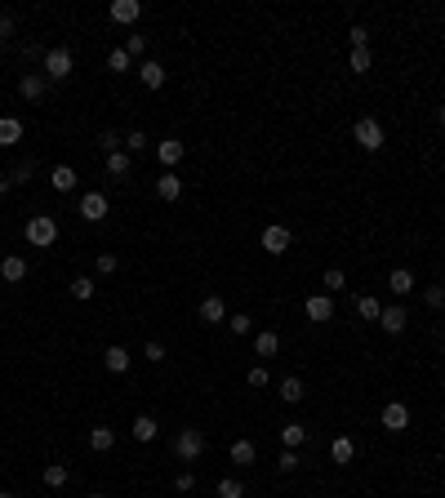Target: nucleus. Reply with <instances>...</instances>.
<instances>
[{
    "instance_id": "46",
    "label": "nucleus",
    "mask_w": 445,
    "mask_h": 498,
    "mask_svg": "<svg viewBox=\"0 0 445 498\" xmlns=\"http://www.w3.org/2000/svg\"><path fill=\"white\" fill-rule=\"evenodd\" d=\"M143 49H147V36H129V40H125V54H129V58H138Z\"/></svg>"
},
{
    "instance_id": "53",
    "label": "nucleus",
    "mask_w": 445,
    "mask_h": 498,
    "mask_svg": "<svg viewBox=\"0 0 445 498\" xmlns=\"http://www.w3.org/2000/svg\"><path fill=\"white\" fill-rule=\"evenodd\" d=\"M441 347H445V334H441Z\"/></svg>"
},
{
    "instance_id": "18",
    "label": "nucleus",
    "mask_w": 445,
    "mask_h": 498,
    "mask_svg": "<svg viewBox=\"0 0 445 498\" xmlns=\"http://www.w3.org/2000/svg\"><path fill=\"white\" fill-rule=\"evenodd\" d=\"M107 174L111 178H129V174H134V156H129L125 147H121V152H111L107 156Z\"/></svg>"
},
{
    "instance_id": "5",
    "label": "nucleus",
    "mask_w": 445,
    "mask_h": 498,
    "mask_svg": "<svg viewBox=\"0 0 445 498\" xmlns=\"http://www.w3.org/2000/svg\"><path fill=\"white\" fill-rule=\"evenodd\" d=\"M290 245H294V231H290L285 223H272V227H263V249H268L272 258H281Z\"/></svg>"
},
{
    "instance_id": "48",
    "label": "nucleus",
    "mask_w": 445,
    "mask_h": 498,
    "mask_svg": "<svg viewBox=\"0 0 445 498\" xmlns=\"http://www.w3.org/2000/svg\"><path fill=\"white\" fill-rule=\"evenodd\" d=\"M13 36V18H5V13H0V40H9Z\"/></svg>"
},
{
    "instance_id": "21",
    "label": "nucleus",
    "mask_w": 445,
    "mask_h": 498,
    "mask_svg": "<svg viewBox=\"0 0 445 498\" xmlns=\"http://www.w3.org/2000/svg\"><path fill=\"white\" fill-rule=\"evenodd\" d=\"M23 143V121L18 116H0V147H13Z\"/></svg>"
},
{
    "instance_id": "36",
    "label": "nucleus",
    "mask_w": 445,
    "mask_h": 498,
    "mask_svg": "<svg viewBox=\"0 0 445 498\" xmlns=\"http://www.w3.org/2000/svg\"><path fill=\"white\" fill-rule=\"evenodd\" d=\"M343 285H348L343 267H329V272H325V294H334V289H343Z\"/></svg>"
},
{
    "instance_id": "49",
    "label": "nucleus",
    "mask_w": 445,
    "mask_h": 498,
    "mask_svg": "<svg viewBox=\"0 0 445 498\" xmlns=\"http://www.w3.org/2000/svg\"><path fill=\"white\" fill-rule=\"evenodd\" d=\"M436 125H441V129H445V103H441V107H436Z\"/></svg>"
},
{
    "instance_id": "1",
    "label": "nucleus",
    "mask_w": 445,
    "mask_h": 498,
    "mask_svg": "<svg viewBox=\"0 0 445 498\" xmlns=\"http://www.w3.org/2000/svg\"><path fill=\"white\" fill-rule=\"evenodd\" d=\"M72 72H76V58H72V49H67V45L45 49V80H67Z\"/></svg>"
},
{
    "instance_id": "13",
    "label": "nucleus",
    "mask_w": 445,
    "mask_h": 498,
    "mask_svg": "<svg viewBox=\"0 0 445 498\" xmlns=\"http://www.w3.org/2000/svg\"><path fill=\"white\" fill-rule=\"evenodd\" d=\"M156 196H160V201H178V196H183V178H178L174 170H165L156 178Z\"/></svg>"
},
{
    "instance_id": "10",
    "label": "nucleus",
    "mask_w": 445,
    "mask_h": 498,
    "mask_svg": "<svg viewBox=\"0 0 445 498\" xmlns=\"http://www.w3.org/2000/svg\"><path fill=\"white\" fill-rule=\"evenodd\" d=\"M378 423H383L388 431H405V427H410V409H405L401 401H388L383 414H378Z\"/></svg>"
},
{
    "instance_id": "29",
    "label": "nucleus",
    "mask_w": 445,
    "mask_h": 498,
    "mask_svg": "<svg viewBox=\"0 0 445 498\" xmlns=\"http://www.w3.org/2000/svg\"><path fill=\"white\" fill-rule=\"evenodd\" d=\"M303 396H307V392H303V383H299L294 374H290V378H281V401H285V405H299Z\"/></svg>"
},
{
    "instance_id": "47",
    "label": "nucleus",
    "mask_w": 445,
    "mask_h": 498,
    "mask_svg": "<svg viewBox=\"0 0 445 498\" xmlns=\"http://www.w3.org/2000/svg\"><path fill=\"white\" fill-rule=\"evenodd\" d=\"M31 170H36V165H31V160H23V165H18V170H13V174H9V182H27V178H31Z\"/></svg>"
},
{
    "instance_id": "39",
    "label": "nucleus",
    "mask_w": 445,
    "mask_h": 498,
    "mask_svg": "<svg viewBox=\"0 0 445 498\" xmlns=\"http://www.w3.org/2000/svg\"><path fill=\"white\" fill-rule=\"evenodd\" d=\"M423 303L432 307V311H436V307H445V285H432V289H423Z\"/></svg>"
},
{
    "instance_id": "25",
    "label": "nucleus",
    "mask_w": 445,
    "mask_h": 498,
    "mask_svg": "<svg viewBox=\"0 0 445 498\" xmlns=\"http://www.w3.org/2000/svg\"><path fill=\"white\" fill-rule=\"evenodd\" d=\"M281 352V338L272 334V329H258L254 334V356H276Z\"/></svg>"
},
{
    "instance_id": "17",
    "label": "nucleus",
    "mask_w": 445,
    "mask_h": 498,
    "mask_svg": "<svg viewBox=\"0 0 445 498\" xmlns=\"http://www.w3.org/2000/svg\"><path fill=\"white\" fill-rule=\"evenodd\" d=\"M49 182H54V192H76V170L72 165H54V170H49Z\"/></svg>"
},
{
    "instance_id": "30",
    "label": "nucleus",
    "mask_w": 445,
    "mask_h": 498,
    "mask_svg": "<svg viewBox=\"0 0 445 498\" xmlns=\"http://www.w3.org/2000/svg\"><path fill=\"white\" fill-rule=\"evenodd\" d=\"M45 485L62 489V485H67V467H62V463H45Z\"/></svg>"
},
{
    "instance_id": "8",
    "label": "nucleus",
    "mask_w": 445,
    "mask_h": 498,
    "mask_svg": "<svg viewBox=\"0 0 445 498\" xmlns=\"http://www.w3.org/2000/svg\"><path fill=\"white\" fill-rule=\"evenodd\" d=\"M183 156H187V143H183V138H160V143H156V160L165 165V170H174Z\"/></svg>"
},
{
    "instance_id": "40",
    "label": "nucleus",
    "mask_w": 445,
    "mask_h": 498,
    "mask_svg": "<svg viewBox=\"0 0 445 498\" xmlns=\"http://www.w3.org/2000/svg\"><path fill=\"white\" fill-rule=\"evenodd\" d=\"M299 463H303V458H299V450H285L281 458H276V467H281V472H299Z\"/></svg>"
},
{
    "instance_id": "34",
    "label": "nucleus",
    "mask_w": 445,
    "mask_h": 498,
    "mask_svg": "<svg viewBox=\"0 0 445 498\" xmlns=\"http://www.w3.org/2000/svg\"><path fill=\"white\" fill-rule=\"evenodd\" d=\"M129 62H134V58L125 54V45H121V49H111V54H107V67H111V72H129Z\"/></svg>"
},
{
    "instance_id": "45",
    "label": "nucleus",
    "mask_w": 445,
    "mask_h": 498,
    "mask_svg": "<svg viewBox=\"0 0 445 498\" xmlns=\"http://www.w3.org/2000/svg\"><path fill=\"white\" fill-rule=\"evenodd\" d=\"M174 489H178V494H192V489H196V476H192V472H178V476H174Z\"/></svg>"
},
{
    "instance_id": "44",
    "label": "nucleus",
    "mask_w": 445,
    "mask_h": 498,
    "mask_svg": "<svg viewBox=\"0 0 445 498\" xmlns=\"http://www.w3.org/2000/svg\"><path fill=\"white\" fill-rule=\"evenodd\" d=\"M143 356H147V360H152V365H160V360H165V343H152V338H147V347H143Z\"/></svg>"
},
{
    "instance_id": "42",
    "label": "nucleus",
    "mask_w": 445,
    "mask_h": 498,
    "mask_svg": "<svg viewBox=\"0 0 445 498\" xmlns=\"http://www.w3.org/2000/svg\"><path fill=\"white\" fill-rule=\"evenodd\" d=\"M94 272H98V276H111V272H116V254H98Z\"/></svg>"
},
{
    "instance_id": "51",
    "label": "nucleus",
    "mask_w": 445,
    "mask_h": 498,
    "mask_svg": "<svg viewBox=\"0 0 445 498\" xmlns=\"http://www.w3.org/2000/svg\"><path fill=\"white\" fill-rule=\"evenodd\" d=\"M89 498H107V494H89Z\"/></svg>"
},
{
    "instance_id": "15",
    "label": "nucleus",
    "mask_w": 445,
    "mask_h": 498,
    "mask_svg": "<svg viewBox=\"0 0 445 498\" xmlns=\"http://www.w3.org/2000/svg\"><path fill=\"white\" fill-rule=\"evenodd\" d=\"M129 360H134V356H129L121 343H111L107 352H103V365H107V374H125V370H129Z\"/></svg>"
},
{
    "instance_id": "28",
    "label": "nucleus",
    "mask_w": 445,
    "mask_h": 498,
    "mask_svg": "<svg viewBox=\"0 0 445 498\" xmlns=\"http://www.w3.org/2000/svg\"><path fill=\"white\" fill-rule=\"evenodd\" d=\"M356 316H366V321H378V316H383V303H378L374 294H361V298H356Z\"/></svg>"
},
{
    "instance_id": "43",
    "label": "nucleus",
    "mask_w": 445,
    "mask_h": 498,
    "mask_svg": "<svg viewBox=\"0 0 445 498\" xmlns=\"http://www.w3.org/2000/svg\"><path fill=\"white\" fill-rule=\"evenodd\" d=\"M245 378H250V387H268V383H272V374L263 370V365H254V370L245 374Z\"/></svg>"
},
{
    "instance_id": "20",
    "label": "nucleus",
    "mask_w": 445,
    "mask_h": 498,
    "mask_svg": "<svg viewBox=\"0 0 445 498\" xmlns=\"http://www.w3.org/2000/svg\"><path fill=\"white\" fill-rule=\"evenodd\" d=\"M201 321H205V325H223V321H227V307H223L219 294H209L205 303H201Z\"/></svg>"
},
{
    "instance_id": "12",
    "label": "nucleus",
    "mask_w": 445,
    "mask_h": 498,
    "mask_svg": "<svg viewBox=\"0 0 445 498\" xmlns=\"http://www.w3.org/2000/svg\"><path fill=\"white\" fill-rule=\"evenodd\" d=\"M23 276H27V258H18V254L0 258V280H5V285H18Z\"/></svg>"
},
{
    "instance_id": "16",
    "label": "nucleus",
    "mask_w": 445,
    "mask_h": 498,
    "mask_svg": "<svg viewBox=\"0 0 445 498\" xmlns=\"http://www.w3.org/2000/svg\"><path fill=\"white\" fill-rule=\"evenodd\" d=\"M329 458H334L339 467H348V463L356 458V445H352V436H334V441H329Z\"/></svg>"
},
{
    "instance_id": "7",
    "label": "nucleus",
    "mask_w": 445,
    "mask_h": 498,
    "mask_svg": "<svg viewBox=\"0 0 445 498\" xmlns=\"http://www.w3.org/2000/svg\"><path fill=\"white\" fill-rule=\"evenodd\" d=\"M107 18L116 23V27H134V23L143 18V5H138V0H111Z\"/></svg>"
},
{
    "instance_id": "38",
    "label": "nucleus",
    "mask_w": 445,
    "mask_h": 498,
    "mask_svg": "<svg viewBox=\"0 0 445 498\" xmlns=\"http://www.w3.org/2000/svg\"><path fill=\"white\" fill-rule=\"evenodd\" d=\"M98 147H103V156H111V152H121V147H125V138H121V134H111V129H107V134L98 138Z\"/></svg>"
},
{
    "instance_id": "37",
    "label": "nucleus",
    "mask_w": 445,
    "mask_h": 498,
    "mask_svg": "<svg viewBox=\"0 0 445 498\" xmlns=\"http://www.w3.org/2000/svg\"><path fill=\"white\" fill-rule=\"evenodd\" d=\"M227 325H232V334H250V329H254V316L236 311V316H227Z\"/></svg>"
},
{
    "instance_id": "52",
    "label": "nucleus",
    "mask_w": 445,
    "mask_h": 498,
    "mask_svg": "<svg viewBox=\"0 0 445 498\" xmlns=\"http://www.w3.org/2000/svg\"><path fill=\"white\" fill-rule=\"evenodd\" d=\"M0 196H5V182H0Z\"/></svg>"
},
{
    "instance_id": "31",
    "label": "nucleus",
    "mask_w": 445,
    "mask_h": 498,
    "mask_svg": "<svg viewBox=\"0 0 445 498\" xmlns=\"http://www.w3.org/2000/svg\"><path fill=\"white\" fill-rule=\"evenodd\" d=\"M67 289H72V298H76V303H85V298H94V289H98V285H94L89 276H76Z\"/></svg>"
},
{
    "instance_id": "27",
    "label": "nucleus",
    "mask_w": 445,
    "mask_h": 498,
    "mask_svg": "<svg viewBox=\"0 0 445 498\" xmlns=\"http://www.w3.org/2000/svg\"><path fill=\"white\" fill-rule=\"evenodd\" d=\"M258 458V450H254V441H232V463L236 467H250V463Z\"/></svg>"
},
{
    "instance_id": "9",
    "label": "nucleus",
    "mask_w": 445,
    "mask_h": 498,
    "mask_svg": "<svg viewBox=\"0 0 445 498\" xmlns=\"http://www.w3.org/2000/svg\"><path fill=\"white\" fill-rule=\"evenodd\" d=\"M303 311H307V321H334V298H329V294H312L307 298V303H303Z\"/></svg>"
},
{
    "instance_id": "35",
    "label": "nucleus",
    "mask_w": 445,
    "mask_h": 498,
    "mask_svg": "<svg viewBox=\"0 0 445 498\" xmlns=\"http://www.w3.org/2000/svg\"><path fill=\"white\" fill-rule=\"evenodd\" d=\"M143 147H147V134H143V129H129V134H125V152L134 156V152H143Z\"/></svg>"
},
{
    "instance_id": "23",
    "label": "nucleus",
    "mask_w": 445,
    "mask_h": 498,
    "mask_svg": "<svg viewBox=\"0 0 445 498\" xmlns=\"http://www.w3.org/2000/svg\"><path fill=\"white\" fill-rule=\"evenodd\" d=\"M138 80H143L147 89H160V85H165V67H160L156 58H147L143 67H138Z\"/></svg>"
},
{
    "instance_id": "6",
    "label": "nucleus",
    "mask_w": 445,
    "mask_h": 498,
    "mask_svg": "<svg viewBox=\"0 0 445 498\" xmlns=\"http://www.w3.org/2000/svg\"><path fill=\"white\" fill-rule=\"evenodd\" d=\"M107 214H111V205H107L103 192H85V196H80V218H85V223H103Z\"/></svg>"
},
{
    "instance_id": "24",
    "label": "nucleus",
    "mask_w": 445,
    "mask_h": 498,
    "mask_svg": "<svg viewBox=\"0 0 445 498\" xmlns=\"http://www.w3.org/2000/svg\"><path fill=\"white\" fill-rule=\"evenodd\" d=\"M129 431H134V441H143V445H147V441H156V431H160V427H156L152 414H138V419L129 423Z\"/></svg>"
},
{
    "instance_id": "4",
    "label": "nucleus",
    "mask_w": 445,
    "mask_h": 498,
    "mask_svg": "<svg viewBox=\"0 0 445 498\" xmlns=\"http://www.w3.org/2000/svg\"><path fill=\"white\" fill-rule=\"evenodd\" d=\"M352 138L366 147V152H378V147H383L388 138H383V125L374 121V116H361V121L352 125Z\"/></svg>"
},
{
    "instance_id": "32",
    "label": "nucleus",
    "mask_w": 445,
    "mask_h": 498,
    "mask_svg": "<svg viewBox=\"0 0 445 498\" xmlns=\"http://www.w3.org/2000/svg\"><path fill=\"white\" fill-rule=\"evenodd\" d=\"M214 494H219V498H245V485H241L236 476H223V480H219V489H214Z\"/></svg>"
},
{
    "instance_id": "19",
    "label": "nucleus",
    "mask_w": 445,
    "mask_h": 498,
    "mask_svg": "<svg viewBox=\"0 0 445 498\" xmlns=\"http://www.w3.org/2000/svg\"><path fill=\"white\" fill-rule=\"evenodd\" d=\"M388 289H392V294H401V298H405V294H414V272L392 267V272H388Z\"/></svg>"
},
{
    "instance_id": "22",
    "label": "nucleus",
    "mask_w": 445,
    "mask_h": 498,
    "mask_svg": "<svg viewBox=\"0 0 445 498\" xmlns=\"http://www.w3.org/2000/svg\"><path fill=\"white\" fill-rule=\"evenodd\" d=\"M89 450H98V454L116 450V427H94L89 431Z\"/></svg>"
},
{
    "instance_id": "3",
    "label": "nucleus",
    "mask_w": 445,
    "mask_h": 498,
    "mask_svg": "<svg viewBox=\"0 0 445 498\" xmlns=\"http://www.w3.org/2000/svg\"><path fill=\"white\" fill-rule=\"evenodd\" d=\"M174 454L183 458V463H196V458L205 454V431H201V427H183V431L174 436Z\"/></svg>"
},
{
    "instance_id": "33",
    "label": "nucleus",
    "mask_w": 445,
    "mask_h": 498,
    "mask_svg": "<svg viewBox=\"0 0 445 498\" xmlns=\"http://www.w3.org/2000/svg\"><path fill=\"white\" fill-rule=\"evenodd\" d=\"M348 67H352L356 76H366V72L374 67V58H370V49H352V58H348Z\"/></svg>"
},
{
    "instance_id": "11",
    "label": "nucleus",
    "mask_w": 445,
    "mask_h": 498,
    "mask_svg": "<svg viewBox=\"0 0 445 498\" xmlns=\"http://www.w3.org/2000/svg\"><path fill=\"white\" fill-rule=\"evenodd\" d=\"M45 89H49V80H45V72H27V76L18 80V94L27 98V103H40V98H45Z\"/></svg>"
},
{
    "instance_id": "50",
    "label": "nucleus",
    "mask_w": 445,
    "mask_h": 498,
    "mask_svg": "<svg viewBox=\"0 0 445 498\" xmlns=\"http://www.w3.org/2000/svg\"><path fill=\"white\" fill-rule=\"evenodd\" d=\"M0 498H13V494H5V489H0Z\"/></svg>"
},
{
    "instance_id": "14",
    "label": "nucleus",
    "mask_w": 445,
    "mask_h": 498,
    "mask_svg": "<svg viewBox=\"0 0 445 498\" xmlns=\"http://www.w3.org/2000/svg\"><path fill=\"white\" fill-rule=\"evenodd\" d=\"M378 325H383V334H405L410 316H405V307H383V316H378Z\"/></svg>"
},
{
    "instance_id": "41",
    "label": "nucleus",
    "mask_w": 445,
    "mask_h": 498,
    "mask_svg": "<svg viewBox=\"0 0 445 498\" xmlns=\"http://www.w3.org/2000/svg\"><path fill=\"white\" fill-rule=\"evenodd\" d=\"M348 40H352V49H370V31H366V27L356 23V27L348 31Z\"/></svg>"
},
{
    "instance_id": "2",
    "label": "nucleus",
    "mask_w": 445,
    "mask_h": 498,
    "mask_svg": "<svg viewBox=\"0 0 445 498\" xmlns=\"http://www.w3.org/2000/svg\"><path fill=\"white\" fill-rule=\"evenodd\" d=\"M54 240H58V223L49 218V214H31V218H27V245L49 249Z\"/></svg>"
},
{
    "instance_id": "26",
    "label": "nucleus",
    "mask_w": 445,
    "mask_h": 498,
    "mask_svg": "<svg viewBox=\"0 0 445 498\" xmlns=\"http://www.w3.org/2000/svg\"><path fill=\"white\" fill-rule=\"evenodd\" d=\"M303 441H307V427L303 423H285L281 427V445H285V450H299Z\"/></svg>"
}]
</instances>
